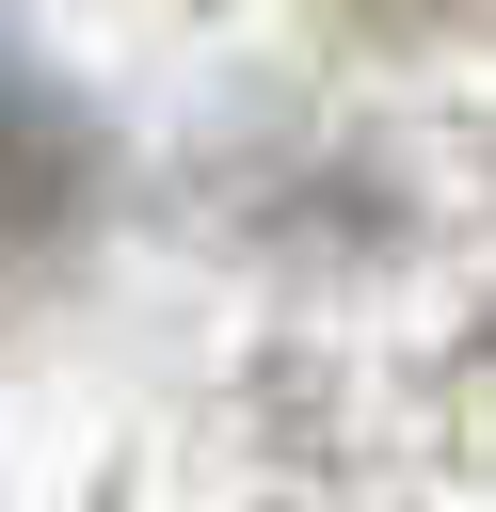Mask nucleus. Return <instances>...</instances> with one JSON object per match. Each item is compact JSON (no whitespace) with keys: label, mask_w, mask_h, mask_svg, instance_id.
Returning <instances> with one entry per match:
<instances>
[{"label":"nucleus","mask_w":496,"mask_h":512,"mask_svg":"<svg viewBox=\"0 0 496 512\" xmlns=\"http://www.w3.org/2000/svg\"><path fill=\"white\" fill-rule=\"evenodd\" d=\"M48 192H64V128H48V112H32V80L0 64V224H32Z\"/></svg>","instance_id":"1"}]
</instances>
